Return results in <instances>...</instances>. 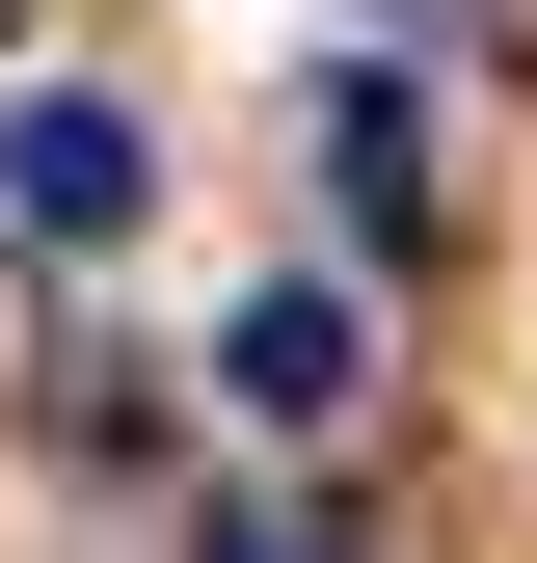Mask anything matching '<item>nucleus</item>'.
<instances>
[{"mask_svg":"<svg viewBox=\"0 0 537 563\" xmlns=\"http://www.w3.org/2000/svg\"><path fill=\"white\" fill-rule=\"evenodd\" d=\"M0 216H28V242H134V216H162V108L28 81V108H0Z\"/></svg>","mask_w":537,"mask_h":563,"instance_id":"nucleus-1","label":"nucleus"},{"mask_svg":"<svg viewBox=\"0 0 537 563\" xmlns=\"http://www.w3.org/2000/svg\"><path fill=\"white\" fill-rule=\"evenodd\" d=\"M216 376H242V430H350V402H376V322H350V268L242 296V322H216Z\"/></svg>","mask_w":537,"mask_h":563,"instance_id":"nucleus-2","label":"nucleus"},{"mask_svg":"<svg viewBox=\"0 0 537 563\" xmlns=\"http://www.w3.org/2000/svg\"><path fill=\"white\" fill-rule=\"evenodd\" d=\"M322 216H350L376 268L430 242V108H403V81H322Z\"/></svg>","mask_w":537,"mask_h":563,"instance_id":"nucleus-3","label":"nucleus"},{"mask_svg":"<svg viewBox=\"0 0 537 563\" xmlns=\"http://www.w3.org/2000/svg\"><path fill=\"white\" fill-rule=\"evenodd\" d=\"M216 563H350V537H322V510H216Z\"/></svg>","mask_w":537,"mask_h":563,"instance_id":"nucleus-4","label":"nucleus"},{"mask_svg":"<svg viewBox=\"0 0 537 563\" xmlns=\"http://www.w3.org/2000/svg\"><path fill=\"white\" fill-rule=\"evenodd\" d=\"M0 27H28V0H0Z\"/></svg>","mask_w":537,"mask_h":563,"instance_id":"nucleus-5","label":"nucleus"}]
</instances>
